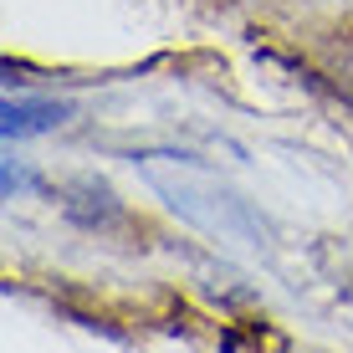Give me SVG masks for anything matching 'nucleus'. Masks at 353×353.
<instances>
[{"label": "nucleus", "mask_w": 353, "mask_h": 353, "mask_svg": "<svg viewBox=\"0 0 353 353\" xmlns=\"http://www.w3.org/2000/svg\"><path fill=\"white\" fill-rule=\"evenodd\" d=\"M139 174L149 179V190L159 194L185 225L205 230L215 241H236L246 251H272V221L246 200L236 185H225L210 164L190 159V154H139Z\"/></svg>", "instance_id": "f257e3e1"}, {"label": "nucleus", "mask_w": 353, "mask_h": 353, "mask_svg": "<svg viewBox=\"0 0 353 353\" xmlns=\"http://www.w3.org/2000/svg\"><path fill=\"white\" fill-rule=\"evenodd\" d=\"M72 118V103H57V97H6L0 108V133L6 143L16 139H36V133H52Z\"/></svg>", "instance_id": "f03ea898"}, {"label": "nucleus", "mask_w": 353, "mask_h": 353, "mask_svg": "<svg viewBox=\"0 0 353 353\" xmlns=\"http://www.w3.org/2000/svg\"><path fill=\"white\" fill-rule=\"evenodd\" d=\"M67 215L82 225H113L118 215H123V205H118V194L103 185V179H72L67 185Z\"/></svg>", "instance_id": "7ed1b4c3"}, {"label": "nucleus", "mask_w": 353, "mask_h": 353, "mask_svg": "<svg viewBox=\"0 0 353 353\" xmlns=\"http://www.w3.org/2000/svg\"><path fill=\"white\" fill-rule=\"evenodd\" d=\"M36 179H31V169L26 164H16V159H6V200H16L21 190H31Z\"/></svg>", "instance_id": "20e7f679"}]
</instances>
